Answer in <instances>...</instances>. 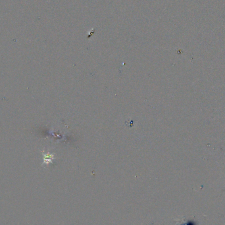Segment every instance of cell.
<instances>
[{"label": "cell", "mask_w": 225, "mask_h": 225, "mask_svg": "<svg viewBox=\"0 0 225 225\" xmlns=\"http://www.w3.org/2000/svg\"><path fill=\"white\" fill-rule=\"evenodd\" d=\"M52 157L51 155L49 154H44V163H46V164H48L50 162H51V159H52Z\"/></svg>", "instance_id": "obj_1"}]
</instances>
